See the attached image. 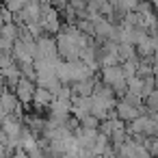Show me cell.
<instances>
[{
	"instance_id": "1",
	"label": "cell",
	"mask_w": 158,
	"mask_h": 158,
	"mask_svg": "<svg viewBox=\"0 0 158 158\" xmlns=\"http://www.w3.org/2000/svg\"><path fill=\"white\" fill-rule=\"evenodd\" d=\"M65 22H63V15L54 9V5L50 2H44V20H41V28L46 35L50 37H56L61 31H63Z\"/></svg>"
},
{
	"instance_id": "2",
	"label": "cell",
	"mask_w": 158,
	"mask_h": 158,
	"mask_svg": "<svg viewBox=\"0 0 158 158\" xmlns=\"http://www.w3.org/2000/svg\"><path fill=\"white\" fill-rule=\"evenodd\" d=\"M35 91H37V82H33V80H28V78H22V80H20V85L13 89V93L18 95L20 104H24L26 108H31V106H33Z\"/></svg>"
},
{
	"instance_id": "3",
	"label": "cell",
	"mask_w": 158,
	"mask_h": 158,
	"mask_svg": "<svg viewBox=\"0 0 158 158\" xmlns=\"http://www.w3.org/2000/svg\"><path fill=\"white\" fill-rule=\"evenodd\" d=\"M115 113H117V117H119L123 123H132V121H134V119H139L141 115H147V108H145V106H143V108H136V106H132L130 102L119 100V102H117Z\"/></svg>"
},
{
	"instance_id": "4",
	"label": "cell",
	"mask_w": 158,
	"mask_h": 158,
	"mask_svg": "<svg viewBox=\"0 0 158 158\" xmlns=\"http://www.w3.org/2000/svg\"><path fill=\"white\" fill-rule=\"evenodd\" d=\"M20 33H22V26H18L15 22H11V24H0V37H5V39L18 41V39H20Z\"/></svg>"
},
{
	"instance_id": "5",
	"label": "cell",
	"mask_w": 158,
	"mask_h": 158,
	"mask_svg": "<svg viewBox=\"0 0 158 158\" xmlns=\"http://www.w3.org/2000/svg\"><path fill=\"white\" fill-rule=\"evenodd\" d=\"M121 69H123L126 80L136 78V76H139V59H136V61H126V63H121Z\"/></svg>"
},
{
	"instance_id": "6",
	"label": "cell",
	"mask_w": 158,
	"mask_h": 158,
	"mask_svg": "<svg viewBox=\"0 0 158 158\" xmlns=\"http://www.w3.org/2000/svg\"><path fill=\"white\" fill-rule=\"evenodd\" d=\"M5 7H7L13 15H18V13H22V11L26 9V2H24V0H9V2H5Z\"/></svg>"
},
{
	"instance_id": "7",
	"label": "cell",
	"mask_w": 158,
	"mask_h": 158,
	"mask_svg": "<svg viewBox=\"0 0 158 158\" xmlns=\"http://www.w3.org/2000/svg\"><path fill=\"white\" fill-rule=\"evenodd\" d=\"M11 158H31V156H28V154H26L24 149H18V152H15V154H13Z\"/></svg>"
}]
</instances>
